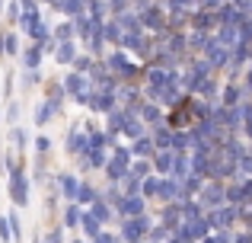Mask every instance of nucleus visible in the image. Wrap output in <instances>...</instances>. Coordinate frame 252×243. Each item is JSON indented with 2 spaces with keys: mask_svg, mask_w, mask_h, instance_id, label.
Masks as SVG:
<instances>
[{
  "mask_svg": "<svg viewBox=\"0 0 252 243\" xmlns=\"http://www.w3.org/2000/svg\"><path fill=\"white\" fill-rule=\"evenodd\" d=\"M6 195H10L13 208H26L32 202V176H29V163L16 160L6 170Z\"/></svg>",
  "mask_w": 252,
  "mask_h": 243,
  "instance_id": "nucleus-1",
  "label": "nucleus"
},
{
  "mask_svg": "<svg viewBox=\"0 0 252 243\" xmlns=\"http://www.w3.org/2000/svg\"><path fill=\"white\" fill-rule=\"evenodd\" d=\"M99 61H102L105 70L115 74L118 80H141V74H144V61L131 58L128 51H122V48H109Z\"/></svg>",
  "mask_w": 252,
  "mask_h": 243,
  "instance_id": "nucleus-2",
  "label": "nucleus"
},
{
  "mask_svg": "<svg viewBox=\"0 0 252 243\" xmlns=\"http://www.w3.org/2000/svg\"><path fill=\"white\" fill-rule=\"evenodd\" d=\"M61 87H64V93H67V103L86 109V100H90V93H93L90 77H86V74H77V70H64Z\"/></svg>",
  "mask_w": 252,
  "mask_h": 243,
  "instance_id": "nucleus-3",
  "label": "nucleus"
},
{
  "mask_svg": "<svg viewBox=\"0 0 252 243\" xmlns=\"http://www.w3.org/2000/svg\"><path fill=\"white\" fill-rule=\"evenodd\" d=\"M137 19H141V29L147 35H160L166 29V6H163V0H154L147 10L137 13Z\"/></svg>",
  "mask_w": 252,
  "mask_h": 243,
  "instance_id": "nucleus-4",
  "label": "nucleus"
},
{
  "mask_svg": "<svg viewBox=\"0 0 252 243\" xmlns=\"http://www.w3.org/2000/svg\"><path fill=\"white\" fill-rule=\"evenodd\" d=\"M118 237L122 240H147V231L154 224L150 214H141V218H118Z\"/></svg>",
  "mask_w": 252,
  "mask_h": 243,
  "instance_id": "nucleus-5",
  "label": "nucleus"
},
{
  "mask_svg": "<svg viewBox=\"0 0 252 243\" xmlns=\"http://www.w3.org/2000/svg\"><path fill=\"white\" fill-rule=\"evenodd\" d=\"M204 221L211 224V231H233L240 224L236 218V205H217L211 211H204Z\"/></svg>",
  "mask_w": 252,
  "mask_h": 243,
  "instance_id": "nucleus-6",
  "label": "nucleus"
},
{
  "mask_svg": "<svg viewBox=\"0 0 252 243\" xmlns=\"http://www.w3.org/2000/svg\"><path fill=\"white\" fill-rule=\"evenodd\" d=\"M86 150H90V135L80 128V122H74L67 128V135H64V154H67L70 160H77V157H83Z\"/></svg>",
  "mask_w": 252,
  "mask_h": 243,
  "instance_id": "nucleus-7",
  "label": "nucleus"
},
{
  "mask_svg": "<svg viewBox=\"0 0 252 243\" xmlns=\"http://www.w3.org/2000/svg\"><path fill=\"white\" fill-rule=\"evenodd\" d=\"M195 202L204 211H211V208H217V205H227V199H223V182L220 179H204L201 192L195 195Z\"/></svg>",
  "mask_w": 252,
  "mask_h": 243,
  "instance_id": "nucleus-8",
  "label": "nucleus"
},
{
  "mask_svg": "<svg viewBox=\"0 0 252 243\" xmlns=\"http://www.w3.org/2000/svg\"><path fill=\"white\" fill-rule=\"evenodd\" d=\"M118 106V100H115V93H109V90H93L90 93V100H86V112H93V115H109L112 109Z\"/></svg>",
  "mask_w": 252,
  "mask_h": 243,
  "instance_id": "nucleus-9",
  "label": "nucleus"
},
{
  "mask_svg": "<svg viewBox=\"0 0 252 243\" xmlns=\"http://www.w3.org/2000/svg\"><path fill=\"white\" fill-rule=\"evenodd\" d=\"M115 214L118 218H141V214H150V205L141 195H122L115 202Z\"/></svg>",
  "mask_w": 252,
  "mask_h": 243,
  "instance_id": "nucleus-10",
  "label": "nucleus"
},
{
  "mask_svg": "<svg viewBox=\"0 0 252 243\" xmlns=\"http://www.w3.org/2000/svg\"><path fill=\"white\" fill-rule=\"evenodd\" d=\"M51 179H55V189H58V195H61L64 202H74V199H77V186H80V179H83V176L61 170V173H55Z\"/></svg>",
  "mask_w": 252,
  "mask_h": 243,
  "instance_id": "nucleus-11",
  "label": "nucleus"
},
{
  "mask_svg": "<svg viewBox=\"0 0 252 243\" xmlns=\"http://www.w3.org/2000/svg\"><path fill=\"white\" fill-rule=\"evenodd\" d=\"M137 119L147 125V128H157V125H163V122H166V109H163L160 103L141 100V106H137Z\"/></svg>",
  "mask_w": 252,
  "mask_h": 243,
  "instance_id": "nucleus-12",
  "label": "nucleus"
},
{
  "mask_svg": "<svg viewBox=\"0 0 252 243\" xmlns=\"http://www.w3.org/2000/svg\"><path fill=\"white\" fill-rule=\"evenodd\" d=\"M42 100L48 103L58 115L64 112V106H67V93H64V87H61V77H55V80L45 83V96H42Z\"/></svg>",
  "mask_w": 252,
  "mask_h": 243,
  "instance_id": "nucleus-13",
  "label": "nucleus"
},
{
  "mask_svg": "<svg viewBox=\"0 0 252 243\" xmlns=\"http://www.w3.org/2000/svg\"><path fill=\"white\" fill-rule=\"evenodd\" d=\"M19 70H42V64H45V55H42V48L38 45H23V51H19Z\"/></svg>",
  "mask_w": 252,
  "mask_h": 243,
  "instance_id": "nucleus-14",
  "label": "nucleus"
},
{
  "mask_svg": "<svg viewBox=\"0 0 252 243\" xmlns=\"http://www.w3.org/2000/svg\"><path fill=\"white\" fill-rule=\"evenodd\" d=\"M86 211H90L102 227H109V224H115V221H118V214H115V208H112V202H105V199H102V192H99V199L93 202Z\"/></svg>",
  "mask_w": 252,
  "mask_h": 243,
  "instance_id": "nucleus-15",
  "label": "nucleus"
},
{
  "mask_svg": "<svg viewBox=\"0 0 252 243\" xmlns=\"http://www.w3.org/2000/svg\"><path fill=\"white\" fill-rule=\"evenodd\" d=\"M243 100H246V93H243L240 80H223V87H220V96H217V103H220V106H227V109H233V106H240Z\"/></svg>",
  "mask_w": 252,
  "mask_h": 243,
  "instance_id": "nucleus-16",
  "label": "nucleus"
},
{
  "mask_svg": "<svg viewBox=\"0 0 252 243\" xmlns=\"http://www.w3.org/2000/svg\"><path fill=\"white\" fill-rule=\"evenodd\" d=\"M77 55H80V45H77V42H58V48H55V55H51V61H55L58 68H70Z\"/></svg>",
  "mask_w": 252,
  "mask_h": 243,
  "instance_id": "nucleus-17",
  "label": "nucleus"
},
{
  "mask_svg": "<svg viewBox=\"0 0 252 243\" xmlns=\"http://www.w3.org/2000/svg\"><path fill=\"white\" fill-rule=\"evenodd\" d=\"M189 29L214 32V29H217V13H211V10H195V13L189 16Z\"/></svg>",
  "mask_w": 252,
  "mask_h": 243,
  "instance_id": "nucleus-18",
  "label": "nucleus"
},
{
  "mask_svg": "<svg viewBox=\"0 0 252 243\" xmlns=\"http://www.w3.org/2000/svg\"><path fill=\"white\" fill-rule=\"evenodd\" d=\"M80 218H83V208L77 202H64L61 205V227L64 231H77L80 227Z\"/></svg>",
  "mask_w": 252,
  "mask_h": 243,
  "instance_id": "nucleus-19",
  "label": "nucleus"
},
{
  "mask_svg": "<svg viewBox=\"0 0 252 243\" xmlns=\"http://www.w3.org/2000/svg\"><path fill=\"white\" fill-rule=\"evenodd\" d=\"M166 202H179V182L172 176H160V189H157L154 205H166Z\"/></svg>",
  "mask_w": 252,
  "mask_h": 243,
  "instance_id": "nucleus-20",
  "label": "nucleus"
},
{
  "mask_svg": "<svg viewBox=\"0 0 252 243\" xmlns=\"http://www.w3.org/2000/svg\"><path fill=\"white\" fill-rule=\"evenodd\" d=\"M55 119H58V112H55V109H51L45 100H38V103H35V109H32V125L42 131V128H48V125L55 122Z\"/></svg>",
  "mask_w": 252,
  "mask_h": 243,
  "instance_id": "nucleus-21",
  "label": "nucleus"
},
{
  "mask_svg": "<svg viewBox=\"0 0 252 243\" xmlns=\"http://www.w3.org/2000/svg\"><path fill=\"white\" fill-rule=\"evenodd\" d=\"M125 173H128V163L109 154V160H105V167H102V182H122Z\"/></svg>",
  "mask_w": 252,
  "mask_h": 243,
  "instance_id": "nucleus-22",
  "label": "nucleus"
},
{
  "mask_svg": "<svg viewBox=\"0 0 252 243\" xmlns=\"http://www.w3.org/2000/svg\"><path fill=\"white\" fill-rule=\"evenodd\" d=\"M147 131H150V128H147V125H144V122L134 115V119H128V122L122 125V128H118V138H122L125 144H131V141H137L141 135H147Z\"/></svg>",
  "mask_w": 252,
  "mask_h": 243,
  "instance_id": "nucleus-23",
  "label": "nucleus"
},
{
  "mask_svg": "<svg viewBox=\"0 0 252 243\" xmlns=\"http://www.w3.org/2000/svg\"><path fill=\"white\" fill-rule=\"evenodd\" d=\"M128 147H131V157H137V160H150V157L157 154V147H154V138H150V131H147V135H141L137 141H131Z\"/></svg>",
  "mask_w": 252,
  "mask_h": 243,
  "instance_id": "nucleus-24",
  "label": "nucleus"
},
{
  "mask_svg": "<svg viewBox=\"0 0 252 243\" xmlns=\"http://www.w3.org/2000/svg\"><path fill=\"white\" fill-rule=\"evenodd\" d=\"M169 150L172 154H189L191 150V128H172Z\"/></svg>",
  "mask_w": 252,
  "mask_h": 243,
  "instance_id": "nucleus-25",
  "label": "nucleus"
},
{
  "mask_svg": "<svg viewBox=\"0 0 252 243\" xmlns=\"http://www.w3.org/2000/svg\"><path fill=\"white\" fill-rule=\"evenodd\" d=\"M96 199H99V186H93V182L83 176V179H80V186H77V199H74V202H77L80 208H90Z\"/></svg>",
  "mask_w": 252,
  "mask_h": 243,
  "instance_id": "nucleus-26",
  "label": "nucleus"
},
{
  "mask_svg": "<svg viewBox=\"0 0 252 243\" xmlns=\"http://www.w3.org/2000/svg\"><path fill=\"white\" fill-rule=\"evenodd\" d=\"M19 119H23V100H16V96H13V100L3 103V122H0V125L13 128V125H23Z\"/></svg>",
  "mask_w": 252,
  "mask_h": 243,
  "instance_id": "nucleus-27",
  "label": "nucleus"
},
{
  "mask_svg": "<svg viewBox=\"0 0 252 243\" xmlns=\"http://www.w3.org/2000/svg\"><path fill=\"white\" fill-rule=\"evenodd\" d=\"M51 38H55V42H77L74 23H70L67 16H64V19H58V23H51Z\"/></svg>",
  "mask_w": 252,
  "mask_h": 243,
  "instance_id": "nucleus-28",
  "label": "nucleus"
},
{
  "mask_svg": "<svg viewBox=\"0 0 252 243\" xmlns=\"http://www.w3.org/2000/svg\"><path fill=\"white\" fill-rule=\"evenodd\" d=\"M77 231H80V237H83V240H96L99 234H102V224H99V221L83 208V218H80V227H77Z\"/></svg>",
  "mask_w": 252,
  "mask_h": 243,
  "instance_id": "nucleus-29",
  "label": "nucleus"
},
{
  "mask_svg": "<svg viewBox=\"0 0 252 243\" xmlns=\"http://www.w3.org/2000/svg\"><path fill=\"white\" fill-rule=\"evenodd\" d=\"M189 173H191V160H189V154H172V170H169V176H172L176 182H182Z\"/></svg>",
  "mask_w": 252,
  "mask_h": 243,
  "instance_id": "nucleus-30",
  "label": "nucleus"
},
{
  "mask_svg": "<svg viewBox=\"0 0 252 243\" xmlns=\"http://www.w3.org/2000/svg\"><path fill=\"white\" fill-rule=\"evenodd\" d=\"M150 167H154L157 176H169V170H172V150H157V154L150 157Z\"/></svg>",
  "mask_w": 252,
  "mask_h": 243,
  "instance_id": "nucleus-31",
  "label": "nucleus"
},
{
  "mask_svg": "<svg viewBox=\"0 0 252 243\" xmlns=\"http://www.w3.org/2000/svg\"><path fill=\"white\" fill-rule=\"evenodd\" d=\"M157 189H160V176H157V173H150V176L141 179V199L147 202V205L157 202Z\"/></svg>",
  "mask_w": 252,
  "mask_h": 243,
  "instance_id": "nucleus-32",
  "label": "nucleus"
},
{
  "mask_svg": "<svg viewBox=\"0 0 252 243\" xmlns=\"http://www.w3.org/2000/svg\"><path fill=\"white\" fill-rule=\"evenodd\" d=\"M3 51H6V58H19V51H23V35H19L16 29L3 32Z\"/></svg>",
  "mask_w": 252,
  "mask_h": 243,
  "instance_id": "nucleus-33",
  "label": "nucleus"
},
{
  "mask_svg": "<svg viewBox=\"0 0 252 243\" xmlns=\"http://www.w3.org/2000/svg\"><path fill=\"white\" fill-rule=\"evenodd\" d=\"M102 38H105V45H109V48H118V42H122V29H118V23L112 16L102 23Z\"/></svg>",
  "mask_w": 252,
  "mask_h": 243,
  "instance_id": "nucleus-34",
  "label": "nucleus"
},
{
  "mask_svg": "<svg viewBox=\"0 0 252 243\" xmlns=\"http://www.w3.org/2000/svg\"><path fill=\"white\" fill-rule=\"evenodd\" d=\"M86 163H90V170L93 173H102V167H105V160H109V150H99V147H90L86 150Z\"/></svg>",
  "mask_w": 252,
  "mask_h": 243,
  "instance_id": "nucleus-35",
  "label": "nucleus"
},
{
  "mask_svg": "<svg viewBox=\"0 0 252 243\" xmlns=\"http://www.w3.org/2000/svg\"><path fill=\"white\" fill-rule=\"evenodd\" d=\"M70 23H74V32H77V45H83L86 38H90V32H93L90 16H86V13H80V16H74Z\"/></svg>",
  "mask_w": 252,
  "mask_h": 243,
  "instance_id": "nucleus-36",
  "label": "nucleus"
},
{
  "mask_svg": "<svg viewBox=\"0 0 252 243\" xmlns=\"http://www.w3.org/2000/svg\"><path fill=\"white\" fill-rule=\"evenodd\" d=\"M16 96V68H6L3 70V90H0V100H13Z\"/></svg>",
  "mask_w": 252,
  "mask_h": 243,
  "instance_id": "nucleus-37",
  "label": "nucleus"
},
{
  "mask_svg": "<svg viewBox=\"0 0 252 243\" xmlns=\"http://www.w3.org/2000/svg\"><path fill=\"white\" fill-rule=\"evenodd\" d=\"M93 64H96V58H93L90 51H83V48H80V55L74 58V64H70L67 70H77V74H90V70H93Z\"/></svg>",
  "mask_w": 252,
  "mask_h": 243,
  "instance_id": "nucleus-38",
  "label": "nucleus"
},
{
  "mask_svg": "<svg viewBox=\"0 0 252 243\" xmlns=\"http://www.w3.org/2000/svg\"><path fill=\"white\" fill-rule=\"evenodd\" d=\"M6 221H10L13 243H23V218H19V208H10V211H6Z\"/></svg>",
  "mask_w": 252,
  "mask_h": 243,
  "instance_id": "nucleus-39",
  "label": "nucleus"
},
{
  "mask_svg": "<svg viewBox=\"0 0 252 243\" xmlns=\"http://www.w3.org/2000/svg\"><path fill=\"white\" fill-rule=\"evenodd\" d=\"M38 83H42V70H19V87H23V93H29Z\"/></svg>",
  "mask_w": 252,
  "mask_h": 243,
  "instance_id": "nucleus-40",
  "label": "nucleus"
},
{
  "mask_svg": "<svg viewBox=\"0 0 252 243\" xmlns=\"http://www.w3.org/2000/svg\"><path fill=\"white\" fill-rule=\"evenodd\" d=\"M51 147H55V144H51V138L45 135V131H38V135L32 138V150H35V154H42V157H51Z\"/></svg>",
  "mask_w": 252,
  "mask_h": 243,
  "instance_id": "nucleus-41",
  "label": "nucleus"
},
{
  "mask_svg": "<svg viewBox=\"0 0 252 243\" xmlns=\"http://www.w3.org/2000/svg\"><path fill=\"white\" fill-rule=\"evenodd\" d=\"M169 237H172V231H169L166 224H157V221L150 224V231H147V240L150 243H166Z\"/></svg>",
  "mask_w": 252,
  "mask_h": 243,
  "instance_id": "nucleus-42",
  "label": "nucleus"
},
{
  "mask_svg": "<svg viewBox=\"0 0 252 243\" xmlns=\"http://www.w3.org/2000/svg\"><path fill=\"white\" fill-rule=\"evenodd\" d=\"M118 186H122L125 195H141V179H137V176H131V173H125Z\"/></svg>",
  "mask_w": 252,
  "mask_h": 243,
  "instance_id": "nucleus-43",
  "label": "nucleus"
},
{
  "mask_svg": "<svg viewBox=\"0 0 252 243\" xmlns=\"http://www.w3.org/2000/svg\"><path fill=\"white\" fill-rule=\"evenodd\" d=\"M128 173L137 176V179H144V176L154 173V167H150V160H137V157H134V160H131V167H128Z\"/></svg>",
  "mask_w": 252,
  "mask_h": 243,
  "instance_id": "nucleus-44",
  "label": "nucleus"
},
{
  "mask_svg": "<svg viewBox=\"0 0 252 243\" xmlns=\"http://www.w3.org/2000/svg\"><path fill=\"white\" fill-rule=\"evenodd\" d=\"M42 243H67L64 240V227L61 224H48V231H42Z\"/></svg>",
  "mask_w": 252,
  "mask_h": 243,
  "instance_id": "nucleus-45",
  "label": "nucleus"
},
{
  "mask_svg": "<svg viewBox=\"0 0 252 243\" xmlns=\"http://www.w3.org/2000/svg\"><path fill=\"white\" fill-rule=\"evenodd\" d=\"M99 192H102V199H105V202H112V208H115V202H118V199H122V195H125L118 182H105V186L99 189Z\"/></svg>",
  "mask_w": 252,
  "mask_h": 243,
  "instance_id": "nucleus-46",
  "label": "nucleus"
},
{
  "mask_svg": "<svg viewBox=\"0 0 252 243\" xmlns=\"http://www.w3.org/2000/svg\"><path fill=\"white\" fill-rule=\"evenodd\" d=\"M0 16L6 19V26H10V29H16V23H19V3H16V0H10V3L3 6V13H0Z\"/></svg>",
  "mask_w": 252,
  "mask_h": 243,
  "instance_id": "nucleus-47",
  "label": "nucleus"
},
{
  "mask_svg": "<svg viewBox=\"0 0 252 243\" xmlns=\"http://www.w3.org/2000/svg\"><path fill=\"white\" fill-rule=\"evenodd\" d=\"M198 243H233V231H211L208 237H201Z\"/></svg>",
  "mask_w": 252,
  "mask_h": 243,
  "instance_id": "nucleus-48",
  "label": "nucleus"
},
{
  "mask_svg": "<svg viewBox=\"0 0 252 243\" xmlns=\"http://www.w3.org/2000/svg\"><path fill=\"white\" fill-rule=\"evenodd\" d=\"M93 243H122V237H118V231H109V227H102V234H99Z\"/></svg>",
  "mask_w": 252,
  "mask_h": 243,
  "instance_id": "nucleus-49",
  "label": "nucleus"
},
{
  "mask_svg": "<svg viewBox=\"0 0 252 243\" xmlns=\"http://www.w3.org/2000/svg\"><path fill=\"white\" fill-rule=\"evenodd\" d=\"M0 243H13V234H10V221H6V214H0Z\"/></svg>",
  "mask_w": 252,
  "mask_h": 243,
  "instance_id": "nucleus-50",
  "label": "nucleus"
},
{
  "mask_svg": "<svg viewBox=\"0 0 252 243\" xmlns=\"http://www.w3.org/2000/svg\"><path fill=\"white\" fill-rule=\"evenodd\" d=\"M16 3H19L23 13H38L42 10V0H16Z\"/></svg>",
  "mask_w": 252,
  "mask_h": 243,
  "instance_id": "nucleus-51",
  "label": "nucleus"
},
{
  "mask_svg": "<svg viewBox=\"0 0 252 243\" xmlns=\"http://www.w3.org/2000/svg\"><path fill=\"white\" fill-rule=\"evenodd\" d=\"M223 3H227V0H201V10H211V13H217Z\"/></svg>",
  "mask_w": 252,
  "mask_h": 243,
  "instance_id": "nucleus-52",
  "label": "nucleus"
},
{
  "mask_svg": "<svg viewBox=\"0 0 252 243\" xmlns=\"http://www.w3.org/2000/svg\"><path fill=\"white\" fill-rule=\"evenodd\" d=\"M42 6H48V10H55V13L64 16V0H42Z\"/></svg>",
  "mask_w": 252,
  "mask_h": 243,
  "instance_id": "nucleus-53",
  "label": "nucleus"
},
{
  "mask_svg": "<svg viewBox=\"0 0 252 243\" xmlns=\"http://www.w3.org/2000/svg\"><path fill=\"white\" fill-rule=\"evenodd\" d=\"M0 173L6 176V144L0 141Z\"/></svg>",
  "mask_w": 252,
  "mask_h": 243,
  "instance_id": "nucleus-54",
  "label": "nucleus"
},
{
  "mask_svg": "<svg viewBox=\"0 0 252 243\" xmlns=\"http://www.w3.org/2000/svg\"><path fill=\"white\" fill-rule=\"evenodd\" d=\"M6 58V51H3V32H0V61Z\"/></svg>",
  "mask_w": 252,
  "mask_h": 243,
  "instance_id": "nucleus-55",
  "label": "nucleus"
},
{
  "mask_svg": "<svg viewBox=\"0 0 252 243\" xmlns=\"http://www.w3.org/2000/svg\"><path fill=\"white\" fill-rule=\"evenodd\" d=\"M32 243H42V231H35V234H32Z\"/></svg>",
  "mask_w": 252,
  "mask_h": 243,
  "instance_id": "nucleus-56",
  "label": "nucleus"
},
{
  "mask_svg": "<svg viewBox=\"0 0 252 243\" xmlns=\"http://www.w3.org/2000/svg\"><path fill=\"white\" fill-rule=\"evenodd\" d=\"M70 243H86V240H83V237H74V240H70Z\"/></svg>",
  "mask_w": 252,
  "mask_h": 243,
  "instance_id": "nucleus-57",
  "label": "nucleus"
},
{
  "mask_svg": "<svg viewBox=\"0 0 252 243\" xmlns=\"http://www.w3.org/2000/svg\"><path fill=\"white\" fill-rule=\"evenodd\" d=\"M122 243H144V240H122Z\"/></svg>",
  "mask_w": 252,
  "mask_h": 243,
  "instance_id": "nucleus-58",
  "label": "nucleus"
},
{
  "mask_svg": "<svg viewBox=\"0 0 252 243\" xmlns=\"http://www.w3.org/2000/svg\"><path fill=\"white\" fill-rule=\"evenodd\" d=\"M144 243H150V240H144Z\"/></svg>",
  "mask_w": 252,
  "mask_h": 243,
  "instance_id": "nucleus-59",
  "label": "nucleus"
}]
</instances>
